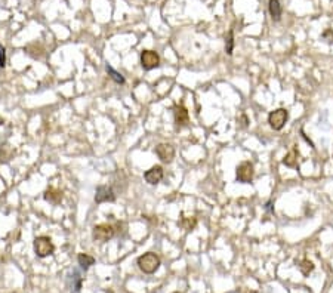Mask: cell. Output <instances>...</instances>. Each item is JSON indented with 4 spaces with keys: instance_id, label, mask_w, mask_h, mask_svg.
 <instances>
[{
    "instance_id": "6da1fadb",
    "label": "cell",
    "mask_w": 333,
    "mask_h": 293,
    "mask_svg": "<svg viewBox=\"0 0 333 293\" xmlns=\"http://www.w3.org/2000/svg\"><path fill=\"white\" fill-rule=\"evenodd\" d=\"M137 264H138V267L144 274H154L157 269L160 268L162 262H160V258L156 253L148 252V253H144L143 256L138 258Z\"/></svg>"
},
{
    "instance_id": "7a4b0ae2",
    "label": "cell",
    "mask_w": 333,
    "mask_h": 293,
    "mask_svg": "<svg viewBox=\"0 0 333 293\" xmlns=\"http://www.w3.org/2000/svg\"><path fill=\"white\" fill-rule=\"evenodd\" d=\"M55 252V246L46 236H40L34 240V253L39 258H46Z\"/></svg>"
},
{
    "instance_id": "3957f363",
    "label": "cell",
    "mask_w": 333,
    "mask_h": 293,
    "mask_svg": "<svg viewBox=\"0 0 333 293\" xmlns=\"http://www.w3.org/2000/svg\"><path fill=\"white\" fill-rule=\"evenodd\" d=\"M92 237L95 242L99 243H107L108 240H111L114 237V228L108 224H99L94 227L92 231Z\"/></svg>"
},
{
    "instance_id": "277c9868",
    "label": "cell",
    "mask_w": 333,
    "mask_h": 293,
    "mask_svg": "<svg viewBox=\"0 0 333 293\" xmlns=\"http://www.w3.org/2000/svg\"><path fill=\"white\" fill-rule=\"evenodd\" d=\"M287 119H289L287 110H285V108H277V110H274V111L270 113L268 123H270V126H271L274 130H282V129L285 127Z\"/></svg>"
},
{
    "instance_id": "5b68a950",
    "label": "cell",
    "mask_w": 333,
    "mask_h": 293,
    "mask_svg": "<svg viewBox=\"0 0 333 293\" xmlns=\"http://www.w3.org/2000/svg\"><path fill=\"white\" fill-rule=\"evenodd\" d=\"M141 65L144 70L150 71L160 65V56L154 50H143L141 52Z\"/></svg>"
},
{
    "instance_id": "8992f818",
    "label": "cell",
    "mask_w": 333,
    "mask_h": 293,
    "mask_svg": "<svg viewBox=\"0 0 333 293\" xmlns=\"http://www.w3.org/2000/svg\"><path fill=\"white\" fill-rule=\"evenodd\" d=\"M253 165L250 162H243L237 166V172H236V178L238 182L241 184H249L253 179Z\"/></svg>"
},
{
    "instance_id": "52a82bcc",
    "label": "cell",
    "mask_w": 333,
    "mask_h": 293,
    "mask_svg": "<svg viewBox=\"0 0 333 293\" xmlns=\"http://www.w3.org/2000/svg\"><path fill=\"white\" fill-rule=\"evenodd\" d=\"M156 154L162 162L170 163L175 157V148L170 144H159L156 146Z\"/></svg>"
},
{
    "instance_id": "ba28073f",
    "label": "cell",
    "mask_w": 333,
    "mask_h": 293,
    "mask_svg": "<svg viewBox=\"0 0 333 293\" xmlns=\"http://www.w3.org/2000/svg\"><path fill=\"white\" fill-rule=\"evenodd\" d=\"M116 200V195H114V191L107 187V185H99L96 188V194H95V201L96 203H107V201H114Z\"/></svg>"
},
{
    "instance_id": "9c48e42d",
    "label": "cell",
    "mask_w": 333,
    "mask_h": 293,
    "mask_svg": "<svg viewBox=\"0 0 333 293\" xmlns=\"http://www.w3.org/2000/svg\"><path fill=\"white\" fill-rule=\"evenodd\" d=\"M144 178L150 185H157L163 179V168L162 166H153L151 169H148L144 173Z\"/></svg>"
},
{
    "instance_id": "30bf717a",
    "label": "cell",
    "mask_w": 333,
    "mask_h": 293,
    "mask_svg": "<svg viewBox=\"0 0 333 293\" xmlns=\"http://www.w3.org/2000/svg\"><path fill=\"white\" fill-rule=\"evenodd\" d=\"M173 116H175V123L178 126H185L188 120H190V114H188V110L182 105H176L173 108Z\"/></svg>"
},
{
    "instance_id": "8fae6325",
    "label": "cell",
    "mask_w": 333,
    "mask_h": 293,
    "mask_svg": "<svg viewBox=\"0 0 333 293\" xmlns=\"http://www.w3.org/2000/svg\"><path fill=\"white\" fill-rule=\"evenodd\" d=\"M45 200L52 203V204H59L62 201V191H59L58 188H49L45 191Z\"/></svg>"
},
{
    "instance_id": "7c38bea8",
    "label": "cell",
    "mask_w": 333,
    "mask_h": 293,
    "mask_svg": "<svg viewBox=\"0 0 333 293\" xmlns=\"http://www.w3.org/2000/svg\"><path fill=\"white\" fill-rule=\"evenodd\" d=\"M268 9H270L271 18H273L274 21H280V18H282V5H280V0H270Z\"/></svg>"
},
{
    "instance_id": "4fadbf2b",
    "label": "cell",
    "mask_w": 333,
    "mask_h": 293,
    "mask_svg": "<svg viewBox=\"0 0 333 293\" xmlns=\"http://www.w3.org/2000/svg\"><path fill=\"white\" fill-rule=\"evenodd\" d=\"M77 261H79V265L83 269H89L95 264V258H92V256L88 255V253H80V255L77 256Z\"/></svg>"
},
{
    "instance_id": "5bb4252c",
    "label": "cell",
    "mask_w": 333,
    "mask_h": 293,
    "mask_svg": "<svg viewBox=\"0 0 333 293\" xmlns=\"http://www.w3.org/2000/svg\"><path fill=\"white\" fill-rule=\"evenodd\" d=\"M12 154H14V151H12V148L8 145V144L0 146V162H3V163L9 162V160L12 159Z\"/></svg>"
},
{
    "instance_id": "9a60e30c",
    "label": "cell",
    "mask_w": 333,
    "mask_h": 293,
    "mask_svg": "<svg viewBox=\"0 0 333 293\" xmlns=\"http://www.w3.org/2000/svg\"><path fill=\"white\" fill-rule=\"evenodd\" d=\"M285 165L289 168H295L296 166V162H298V151L296 150H292L287 156L285 157Z\"/></svg>"
},
{
    "instance_id": "2e32d148",
    "label": "cell",
    "mask_w": 333,
    "mask_h": 293,
    "mask_svg": "<svg viewBox=\"0 0 333 293\" xmlns=\"http://www.w3.org/2000/svg\"><path fill=\"white\" fill-rule=\"evenodd\" d=\"M105 70H107V73L111 76V79H113L116 83H119V85H123V83H124V77H123L119 71H116V70H114L111 65H107V67H105Z\"/></svg>"
},
{
    "instance_id": "e0dca14e",
    "label": "cell",
    "mask_w": 333,
    "mask_h": 293,
    "mask_svg": "<svg viewBox=\"0 0 333 293\" xmlns=\"http://www.w3.org/2000/svg\"><path fill=\"white\" fill-rule=\"evenodd\" d=\"M299 269H301V272L304 274V275H309V272H312L314 271V264L308 261V259H304L302 262H301V265H299Z\"/></svg>"
},
{
    "instance_id": "ac0fdd59",
    "label": "cell",
    "mask_w": 333,
    "mask_h": 293,
    "mask_svg": "<svg viewBox=\"0 0 333 293\" xmlns=\"http://www.w3.org/2000/svg\"><path fill=\"white\" fill-rule=\"evenodd\" d=\"M233 48H234V39H233V31L228 33V37H227V46H225V50L228 55L233 53Z\"/></svg>"
},
{
    "instance_id": "d6986e66",
    "label": "cell",
    "mask_w": 333,
    "mask_h": 293,
    "mask_svg": "<svg viewBox=\"0 0 333 293\" xmlns=\"http://www.w3.org/2000/svg\"><path fill=\"white\" fill-rule=\"evenodd\" d=\"M181 225L185 228V230H192L194 227H195V218H184V219L181 221Z\"/></svg>"
},
{
    "instance_id": "ffe728a7",
    "label": "cell",
    "mask_w": 333,
    "mask_h": 293,
    "mask_svg": "<svg viewBox=\"0 0 333 293\" xmlns=\"http://www.w3.org/2000/svg\"><path fill=\"white\" fill-rule=\"evenodd\" d=\"M6 65V49L0 46V67L3 68Z\"/></svg>"
},
{
    "instance_id": "44dd1931",
    "label": "cell",
    "mask_w": 333,
    "mask_h": 293,
    "mask_svg": "<svg viewBox=\"0 0 333 293\" xmlns=\"http://www.w3.org/2000/svg\"><path fill=\"white\" fill-rule=\"evenodd\" d=\"M238 122H240V124H241L243 127H246V126H247V117H246V116H241Z\"/></svg>"
},
{
    "instance_id": "7402d4cb",
    "label": "cell",
    "mask_w": 333,
    "mask_h": 293,
    "mask_svg": "<svg viewBox=\"0 0 333 293\" xmlns=\"http://www.w3.org/2000/svg\"><path fill=\"white\" fill-rule=\"evenodd\" d=\"M0 124H3V119H0Z\"/></svg>"
},
{
    "instance_id": "603a6c76",
    "label": "cell",
    "mask_w": 333,
    "mask_h": 293,
    "mask_svg": "<svg viewBox=\"0 0 333 293\" xmlns=\"http://www.w3.org/2000/svg\"><path fill=\"white\" fill-rule=\"evenodd\" d=\"M175 293H179V292H175Z\"/></svg>"
}]
</instances>
